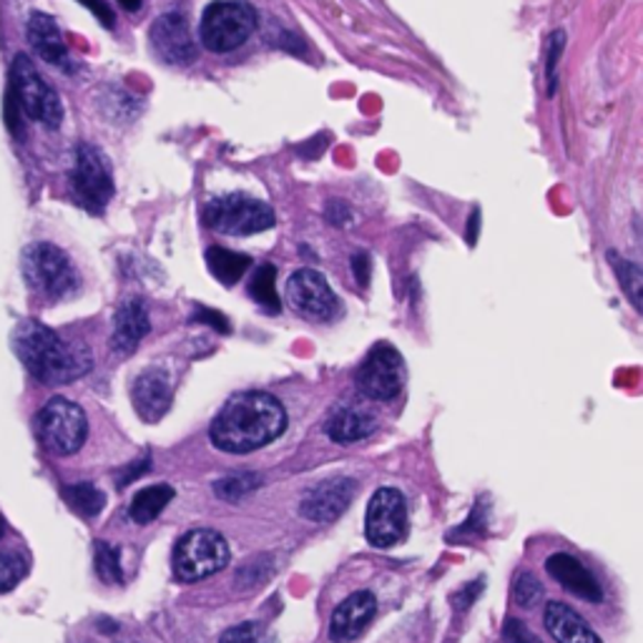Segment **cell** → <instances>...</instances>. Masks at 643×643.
Instances as JSON below:
<instances>
[{"mask_svg": "<svg viewBox=\"0 0 643 643\" xmlns=\"http://www.w3.org/2000/svg\"><path fill=\"white\" fill-rule=\"evenodd\" d=\"M204 224L210 229L229 236H252L274 226L269 204L244 194H224L204 206Z\"/></svg>", "mask_w": 643, "mask_h": 643, "instance_id": "5", "label": "cell"}, {"mask_svg": "<svg viewBox=\"0 0 643 643\" xmlns=\"http://www.w3.org/2000/svg\"><path fill=\"white\" fill-rule=\"evenodd\" d=\"M83 6L89 8V11L99 18V21L106 25V28H111L113 25V13H111V8L103 3V0H81Z\"/></svg>", "mask_w": 643, "mask_h": 643, "instance_id": "35", "label": "cell"}, {"mask_svg": "<svg viewBox=\"0 0 643 643\" xmlns=\"http://www.w3.org/2000/svg\"><path fill=\"white\" fill-rule=\"evenodd\" d=\"M367 541L377 548H390L408 535V508L400 490L380 488L367 506Z\"/></svg>", "mask_w": 643, "mask_h": 643, "instance_id": "11", "label": "cell"}, {"mask_svg": "<svg viewBox=\"0 0 643 643\" xmlns=\"http://www.w3.org/2000/svg\"><path fill=\"white\" fill-rule=\"evenodd\" d=\"M287 302L295 312L309 322H329L339 309V302L335 297L329 282L322 277L317 269H297L289 274L285 287Z\"/></svg>", "mask_w": 643, "mask_h": 643, "instance_id": "12", "label": "cell"}, {"mask_svg": "<svg viewBox=\"0 0 643 643\" xmlns=\"http://www.w3.org/2000/svg\"><path fill=\"white\" fill-rule=\"evenodd\" d=\"M565 41H569V35L565 31H558L551 33L545 43V81H548V96H553L555 89H558V63H561V55L565 51Z\"/></svg>", "mask_w": 643, "mask_h": 643, "instance_id": "28", "label": "cell"}, {"mask_svg": "<svg viewBox=\"0 0 643 643\" xmlns=\"http://www.w3.org/2000/svg\"><path fill=\"white\" fill-rule=\"evenodd\" d=\"M506 639L508 643H541V639L535 636V633L525 626V623H520L518 619H510L506 623Z\"/></svg>", "mask_w": 643, "mask_h": 643, "instance_id": "33", "label": "cell"}, {"mask_svg": "<svg viewBox=\"0 0 643 643\" xmlns=\"http://www.w3.org/2000/svg\"><path fill=\"white\" fill-rule=\"evenodd\" d=\"M35 428L43 448L53 456H73V452L81 450L89 435L86 412L75 402L65 400V397H53L43 405V410L38 412Z\"/></svg>", "mask_w": 643, "mask_h": 643, "instance_id": "6", "label": "cell"}, {"mask_svg": "<svg viewBox=\"0 0 643 643\" xmlns=\"http://www.w3.org/2000/svg\"><path fill=\"white\" fill-rule=\"evenodd\" d=\"M151 51L156 53L161 63L188 65L196 61V45L188 33V23L182 13H164L151 23L149 31Z\"/></svg>", "mask_w": 643, "mask_h": 643, "instance_id": "13", "label": "cell"}, {"mask_svg": "<svg viewBox=\"0 0 643 643\" xmlns=\"http://www.w3.org/2000/svg\"><path fill=\"white\" fill-rule=\"evenodd\" d=\"M206 267H210L216 282H222L224 287H234L249 272L252 259L247 254H236L224 247H210L206 249Z\"/></svg>", "mask_w": 643, "mask_h": 643, "instance_id": "22", "label": "cell"}, {"mask_svg": "<svg viewBox=\"0 0 643 643\" xmlns=\"http://www.w3.org/2000/svg\"><path fill=\"white\" fill-rule=\"evenodd\" d=\"M353 272H355V279H357L359 287L365 289L367 285H370V277H372V259H370V254L357 252L355 257H353Z\"/></svg>", "mask_w": 643, "mask_h": 643, "instance_id": "34", "label": "cell"}, {"mask_svg": "<svg viewBox=\"0 0 643 643\" xmlns=\"http://www.w3.org/2000/svg\"><path fill=\"white\" fill-rule=\"evenodd\" d=\"M151 322L146 305L141 299H129L119 307L116 317H113V337L111 347L116 355H131L141 345V339L149 335Z\"/></svg>", "mask_w": 643, "mask_h": 643, "instance_id": "17", "label": "cell"}, {"mask_svg": "<svg viewBox=\"0 0 643 643\" xmlns=\"http://www.w3.org/2000/svg\"><path fill=\"white\" fill-rule=\"evenodd\" d=\"M13 96L18 106L23 109L28 119L55 129L63 121V103L49 83L41 79V73L33 69V63L25 55H18L13 63Z\"/></svg>", "mask_w": 643, "mask_h": 643, "instance_id": "8", "label": "cell"}, {"mask_svg": "<svg viewBox=\"0 0 643 643\" xmlns=\"http://www.w3.org/2000/svg\"><path fill=\"white\" fill-rule=\"evenodd\" d=\"M131 400H134V408L139 412V418L144 422H159L172 408L174 400V385L172 377L161 367H149V370L141 372L134 387H131Z\"/></svg>", "mask_w": 643, "mask_h": 643, "instance_id": "14", "label": "cell"}, {"mask_svg": "<svg viewBox=\"0 0 643 643\" xmlns=\"http://www.w3.org/2000/svg\"><path fill=\"white\" fill-rule=\"evenodd\" d=\"M325 216H327V222H333L337 226H345L349 222V206L343 204V202H329Z\"/></svg>", "mask_w": 643, "mask_h": 643, "instance_id": "36", "label": "cell"}, {"mask_svg": "<svg viewBox=\"0 0 643 643\" xmlns=\"http://www.w3.org/2000/svg\"><path fill=\"white\" fill-rule=\"evenodd\" d=\"M229 563V545L216 531L196 528L174 548V573L178 581L194 583L220 573Z\"/></svg>", "mask_w": 643, "mask_h": 643, "instance_id": "7", "label": "cell"}, {"mask_svg": "<svg viewBox=\"0 0 643 643\" xmlns=\"http://www.w3.org/2000/svg\"><path fill=\"white\" fill-rule=\"evenodd\" d=\"M63 498L83 518L99 516L103 506H106V496L93 482H75V486L63 488Z\"/></svg>", "mask_w": 643, "mask_h": 643, "instance_id": "25", "label": "cell"}, {"mask_svg": "<svg viewBox=\"0 0 643 643\" xmlns=\"http://www.w3.org/2000/svg\"><path fill=\"white\" fill-rule=\"evenodd\" d=\"M513 595H516V601L520 603V606L531 609L543 599V585L533 573H520L516 579V585H513Z\"/></svg>", "mask_w": 643, "mask_h": 643, "instance_id": "30", "label": "cell"}, {"mask_svg": "<svg viewBox=\"0 0 643 643\" xmlns=\"http://www.w3.org/2000/svg\"><path fill=\"white\" fill-rule=\"evenodd\" d=\"M377 601L370 591H357L339 603L333 613V623H329V636L335 643L355 641L359 633L367 629V623L375 619Z\"/></svg>", "mask_w": 643, "mask_h": 643, "instance_id": "16", "label": "cell"}, {"mask_svg": "<svg viewBox=\"0 0 643 643\" xmlns=\"http://www.w3.org/2000/svg\"><path fill=\"white\" fill-rule=\"evenodd\" d=\"M28 41H31L33 51L41 55L45 63L61 65V69L65 71L71 69L69 49H65L63 35L51 16L33 13L31 18H28Z\"/></svg>", "mask_w": 643, "mask_h": 643, "instance_id": "19", "label": "cell"}, {"mask_svg": "<svg viewBox=\"0 0 643 643\" xmlns=\"http://www.w3.org/2000/svg\"><path fill=\"white\" fill-rule=\"evenodd\" d=\"M545 629L558 643H601L589 623L579 613L561 601H553L545 606Z\"/></svg>", "mask_w": 643, "mask_h": 643, "instance_id": "21", "label": "cell"}, {"mask_svg": "<svg viewBox=\"0 0 643 643\" xmlns=\"http://www.w3.org/2000/svg\"><path fill=\"white\" fill-rule=\"evenodd\" d=\"M357 390L377 402L395 400L402 392L405 363L392 345L377 343L355 375Z\"/></svg>", "mask_w": 643, "mask_h": 643, "instance_id": "9", "label": "cell"}, {"mask_svg": "<svg viewBox=\"0 0 643 643\" xmlns=\"http://www.w3.org/2000/svg\"><path fill=\"white\" fill-rule=\"evenodd\" d=\"M355 498V480L333 478L322 480L302 500V516L315 523H329L345 513L349 500Z\"/></svg>", "mask_w": 643, "mask_h": 643, "instance_id": "15", "label": "cell"}, {"mask_svg": "<svg viewBox=\"0 0 643 643\" xmlns=\"http://www.w3.org/2000/svg\"><path fill=\"white\" fill-rule=\"evenodd\" d=\"M609 259L613 264V269H616L621 289L626 292L631 305L641 312L643 309V272H641V267L636 262L616 257V254H609Z\"/></svg>", "mask_w": 643, "mask_h": 643, "instance_id": "26", "label": "cell"}, {"mask_svg": "<svg viewBox=\"0 0 643 643\" xmlns=\"http://www.w3.org/2000/svg\"><path fill=\"white\" fill-rule=\"evenodd\" d=\"M3 533H6V523H3V518H0V538H3Z\"/></svg>", "mask_w": 643, "mask_h": 643, "instance_id": "40", "label": "cell"}, {"mask_svg": "<svg viewBox=\"0 0 643 643\" xmlns=\"http://www.w3.org/2000/svg\"><path fill=\"white\" fill-rule=\"evenodd\" d=\"M196 322H206V325H214L220 333H229V322H226L222 315H216L214 309H198L194 315Z\"/></svg>", "mask_w": 643, "mask_h": 643, "instance_id": "37", "label": "cell"}, {"mask_svg": "<svg viewBox=\"0 0 643 643\" xmlns=\"http://www.w3.org/2000/svg\"><path fill=\"white\" fill-rule=\"evenodd\" d=\"M172 498H174V490L169 488V486L144 488L141 493H136L134 503H131V518H134L136 523L146 525L154 518H159L161 510L172 503Z\"/></svg>", "mask_w": 643, "mask_h": 643, "instance_id": "24", "label": "cell"}, {"mask_svg": "<svg viewBox=\"0 0 643 643\" xmlns=\"http://www.w3.org/2000/svg\"><path fill=\"white\" fill-rule=\"evenodd\" d=\"M96 571L99 579L103 583H121L124 581V573H121V563H119V551L106 541L96 543Z\"/></svg>", "mask_w": 643, "mask_h": 643, "instance_id": "29", "label": "cell"}, {"mask_svg": "<svg viewBox=\"0 0 643 643\" xmlns=\"http://www.w3.org/2000/svg\"><path fill=\"white\" fill-rule=\"evenodd\" d=\"M220 643H269V633L259 623H239V626L224 631Z\"/></svg>", "mask_w": 643, "mask_h": 643, "instance_id": "32", "label": "cell"}, {"mask_svg": "<svg viewBox=\"0 0 643 643\" xmlns=\"http://www.w3.org/2000/svg\"><path fill=\"white\" fill-rule=\"evenodd\" d=\"M478 232H480V210H472L470 222H468V226H466V239H468L470 247H476Z\"/></svg>", "mask_w": 643, "mask_h": 643, "instance_id": "38", "label": "cell"}, {"mask_svg": "<svg viewBox=\"0 0 643 643\" xmlns=\"http://www.w3.org/2000/svg\"><path fill=\"white\" fill-rule=\"evenodd\" d=\"M377 428L375 415L363 408V405H339L333 410L327 420V435L339 446H349V442L365 440Z\"/></svg>", "mask_w": 643, "mask_h": 643, "instance_id": "20", "label": "cell"}, {"mask_svg": "<svg viewBox=\"0 0 643 643\" xmlns=\"http://www.w3.org/2000/svg\"><path fill=\"white\" fill-rule=\"evenodd\" d=\"M545 569L558 583L563 585V589H569L571 593L579 595V599H585L591 603H601V599H603L601 583L595 581L593 573L585 571L581 561H575L573 555L555 553V555L548 558Z\"/></svg>", "mask_w": 643, "mask_h": 643, "instance_id": "18", "label": "cell"}, {"mask_svg": "<svg viewBox=\"0 0 643 643\" xmlns=\"http://www.w3.org/2000/svg\"><path fill=\"white\" fill-rule=\"evenodd\" d=\"M23 277L38 297L45 302H61L79 287V274L71 259L53 244H31L23 252Z\"/></svg>", "mask_w": 643, "mask_h": 643, "instance_id": "4", "label": "cell"}, {"mask_svg": "<svg viewBox=\"0 0 643 643\" xmlns=\"http://www.w3.org/2000/svg\"><path fill=\"white\" fill-rule=\"evenodd\" d=\"M257 11L247 0H214L198 21V38L212 53H232L257 31Z\"/></svg>", "mask_w": 643, "mask_h": 643, "instance_id": "3", "label": "cell"}, {"mask_svg": "<svg viewBox=\"0 0 643 643\" xmlns=\"http://www.w3.org/2000/svg\"><path fill=\"white\" fill-rule=\"evenodd\" d=\"M274 282H277V269H274V264H262V267L254 269L249 277V297L257 302L267 315H279L282 309V299L277 295Z\"/></svg>", "mask_w": 643, "mask_h": 643, "instance_id": "23", "label": "cell"}, {"mask_svg": "<svg viewBox=\"0 0 643 643\" xmlns=\"http://www.w3.org/2000/svg\"><path fill=\"white\" fill-rule=\"evenodd\" d=\"M119 3H121V6H124V8H126V11H131V13H134V11H139L141 0H119Z\"/></svg>", "mask_w": 643, "mask_h": 643, "instance_id": "39", "label": "cell"}, {"mask_svg": "<svg viewBox=\"0 0 643 643\" xmlns=\"http://www.w3.org/2000/svg\"><path fill=\"white\" fill-rule=\"evenodd\" d=\"M257 486H259L257 476H232L216 482V496H222L226 500H239Z\"/></svg>", "mask_w": 643, "mask_h": 643, "instance_id": "31", "label": "cell"}, {"mask_svg": "<svg viewBox=\"0 0 643 643\" xmlns=\"http://www.w3.org/2000/svg\"><path fill=\"white\" fill-rule=\"evenodd\" d=\"M13 347L25 370L43 385H69L89 375L93 357L86 345L63 339L43 322L25 319L13 333Z\"/></svg>", "mask_w": 643, "mask_h": 643, "instance_id": "2", "label": "cell"}, {"mask_svg": "<svg viewBox=\"0 0 643 643\" xmlns=\"http://www.w3.org/2000/svg\"><path fill=\"white\" fill-rule=\"evenodd\" d=\"M73 194L91 214H101L113 196V176L109 159L99 149L81 144L75 151Z\"/></svg>", "mask_w": 643, "mask_h": 643, "instance_id": "10", "label": "cell"}, {"mask_svg": "<svg viewBox=\"0 0 643 643\" xmlns=\"http://www.w3.org/2000/svg\"><path fill=\"white\" fill-rule=\"evenodd\" d=\"M31 563H28V555L21 551H3L0 553V593L13 591L18 583H21Z\"/></svg>", "mask_w": 643, "mask_h": 643, "instance_id": "27", "label": "cell"}, {"mask_svg": "<svg viewBox=\"0 0 643 643\" xmlns=\"http://www.w3.org/2000/svg\"><path fill=\"white\" fill-rule=\"evenodd\" d=\"M287 430V412L267 392H239L224 402L212 422V442L224 452H254Z\"/></svg>", "mask_w": 643, "mask_h": 643, "instance_id": "1", "label": "cell"}]
</instances>
